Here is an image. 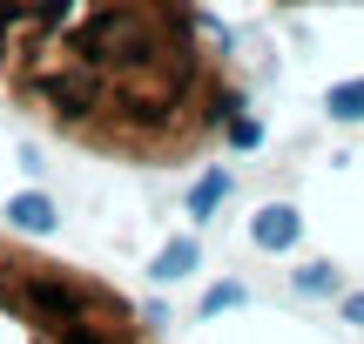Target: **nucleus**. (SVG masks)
Masks as SVG:
<instances>
[{
	"label": "nucleus",
	"mask_w": 364,
	"mask_h": 344,
	"mask_svg": "<svg viewBox=\"0 0 364 344\" xmlns=\"http://www.w3.org/2000/svg\"><path fill=\"white\" fill-rule=\"evenodd\" d=\"M7 223H14V230H27V237H54L61 210H54V196H41V189H21V196L7 203Z\"/></svg>",
	"instance_id": "obj_3"
},
{
	"label": "nucleus",
	"mask_w": 364,
	"mask_h": 344,
	"mask_svg": "<svg viewBox=\"0 0 364 344\" xmlns=\"http://www.w3.org/2000/svg\"><path fill=\"white\" fill-rule=\"evenodd\" d=\"M223 196H230V176H223V169H209L203 183L189 189V216H196V223H209V216L223 210Z\"/></svg>",
	"instance_id": "obj_4"
},
{
	"label": "nucleus",
	"mask_w": 364,
	"mask_h": 344,
	"mask_svg": "<svg viewBox=\"0 0 364 344\" xmlns=\"http://www.w3.org/2000/svg\"><path fill=\"white\" fill-rule=\"evenodd\" d=\"M250 243H257L263 257H290L304 243V216L290 210V203H263V210L250 216Z\"/></svg>",
	"instance_id": "obj_1"
},
{
	"label": "nucleus",
	"mask_w": 364,
	"mask_h": 344,
	"mask_svg": "<svg viewBox=\"0 0 364 344\" xmlns=\"http://www.w3.org/2000/svg\"><path fill=\"white\" fill-rule=\"evenodd\" d=\"M223 135H230L236 149H257V142H263V122H257V115H243V108H236V115L223 122Z\"/></svg>",
	"instance_id": "obj_7"
},
{
	"label": "nucleus",
	"mask_w": 364,
	"mask_h": 344,
	"mask_svg": "<svg viewBox=\"0 0 364 344\" xmlns=\"http://www.w3.org/2000/svg\"><path fill=\"white\" fill-rule=\"evenodd\" d=\"M243 297H250V291H243V284H236V277H230V284H216V291L203 297V318H223V311H236V304H243Z\"/></svg>",
	"instance_id": "obj_8"
},
{
	"label": "nucleus",
	"mask_w": 364,
	"mask_h": 344,
	"mask_svg": "<svg viewBox=\"0 0 364 344\" xmlns=\"http://www.w3.org/2000/svg\"><path fill=\"white\" fill-rule=\"evenodd\" d=\"M324 115L331 122H364V81H338L324 95Z\"/></svg>",
	"instance_id": "obj_6"
},
{
	"label": "nucleus",
	"mask_w": 364,
	"mask_h": 344,
	"mask_svg": "<svg viewBox=\"0 0 364 344\" xmlns=\"http://www.w3.org/2000/svg\"><path fill=\"white\" fill-rule=\"evenodd\" d=\"M344 324H358V331H364V291L344 297Z\"/></svg>",
	"instance_id": "obj_9"
},
{
	"label": "nucleus",
	"mask_w": 364,
	"mask_h": 344,
	"mask_svg": "<svg viewBox=\"0 0 364 344\" xmlns=\"http://www.w3.org/2000/svg\"><path fill=\"white\" fill-rule=\"evenodd\" d=\"M290 291H297V297H338V264H304V270H290Z\"/></svg>",
	"instance_id": "obj_5"
},
{
	"label": "nucleus",
	"mask_w": 364,
	"mask_h": 344,
	"mask_svg": "<svg viewBox=\"0 0 364 344\" xmlns=\"http://www.w3.org/2000/svg\"><path fill=\"white\" fill-rule=\"evenodd\" d=\"M196 270H203V243L196 237H169L156 250V264H149V277L156 284H182V277H196Z\"/></svg>",
	"instance_id": "obj_2"
}]
</instances>
